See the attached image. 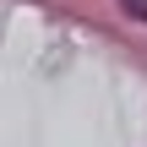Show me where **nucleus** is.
Here are the masks:
<instances>
[{
	"instance_id": "f257e3e1",
	"label": "nucleus",
	"mask_w": 147,
	"mask_h": 147,
	"mask_svg": "<svg viewBox=\"0 0 147 147\" xmlns=\"http://www.w3.org/2000/svg\"><path fill=\"white\" fill-rule=\"evenodd\" d=\"M120 5H125V11H131L136 22H147V0H120Z\"/></svg>"
}]
</instances>
